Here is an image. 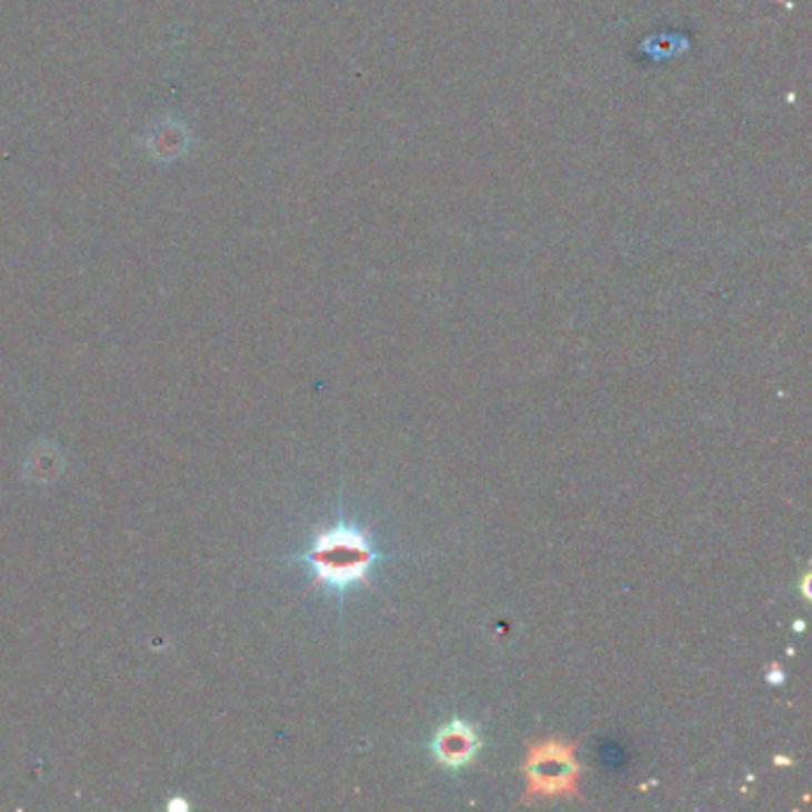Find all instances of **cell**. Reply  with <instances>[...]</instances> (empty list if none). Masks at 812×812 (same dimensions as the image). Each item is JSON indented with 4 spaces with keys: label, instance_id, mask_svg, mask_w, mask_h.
<instances>
[{
    "label": "cell",
    "instance_id": "3",
    "mask_svg": "<svg viewBox=\"0 0 812 812\" xmlns=\"http://www.w3.org/2000/svg\"><path fill=\"white\" fill-rule=\"evenodd\" d=\"M479 751H482V736H479L477 726L465 720L445 722L432 741L434 760L445 770H462L472 765Z\"/></svg>",
    "mask_w": 812,
    "mask_h": 812
},
{
    "label": "cell",
    "instance_id": "4",
    "mask_svg": "<svg viewBox=\"0 0 812 812\" xmlns=\"http://www.w3.org/2000/svg\"><path fill=\"white\" fill-rule=\"evenodd\" d=\"M189 148V131L187 127L177 120H164L160 122L153 134L148 137V151L158 160H174L184 156Z\"/></svg>",
    "mask_w": 812,
    "mask_h": 812
},
{
    "label": "cell",
    "instance_id": "1",
    "mask_svg": "<svg viewBox=\"0 0 812 812\" xmlns=\"http://www.w3.org/2000/svg\"><path fill=\"white\" fill-rule=\"evenodd\" d=\"M379 560L372 532L358 524H331L312 537L301 562L312 572V582L331 591L372 587L370 574Z\"/></svg>",
    "mask_w": 812,
    "mask_h": 812
},
{
    "label": "cell",
    "instance_id": "2",
    "mask_svg": "<svg viewBox=\"0 0 812 812\" xmlns=\"http://www.w3.org/2000/svg\"><path fill=\"white\" fill-rule=\"evenodd\" d=\"M579 741L562 736H545L539 741H527V753L522 760L524 793L520 805L534 801L553 799H579V782H582V765L577 758Z\"/></svg>",
    "mask_w": 812,
    "mask_h": 812
}]
</instances>
